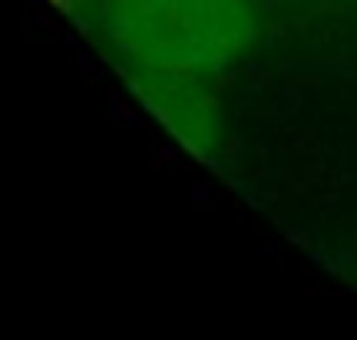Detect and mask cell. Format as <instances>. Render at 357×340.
I'll use <instances>...</instances> for the list:
<instances>
[{"label": "cell", "mask_w": 357, "mask_h": 340, "mask_svg": "<svg viewBox=\"0 0 357 340\" xmlns=\"http://www.w3.org/2000/svg\"><path fill=\"white\" fill-rule=\"evenodd\" d=\"M129 93L169 136L195 159H212L222 149L225 116L218 83L169 73H123Z\"/></svg>", "instance_id": "7a4b0ae2"}, {"label": "cell", "mask_w": 357, "mask_h": 340, "mask_svg": "<svg viewBox=\"0 0 357 340\" xmlns=\"http://www.w3.org/2000/svg\"><path fill=\"white\" fill-rule=\"evenodd\" d=\"M93 26L119 73L222 83L265 33L258 0H93Z\"/></svg>", "instance_id": "6da1fadb"}]
</instances>
